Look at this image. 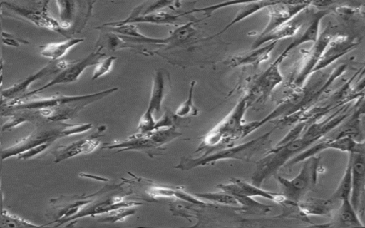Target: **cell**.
I'll return each instance as SVG.
<instances>
[{
    "label": "cell",
    "instance_id": "9a60e30c",
    "mask_svg": "<svg viewBox=\"0 0 365 228\" xmlns=\"http://www.w3.org/2000/svg\"><path fill=\"white\" fill-rule=\"evenodd\" d=\"M358 43L346 36L332 38L328 43L312 73L323 69L337 58L352 50Z\"/></svg>",
    "mask_w": 365,
    "mask_h": 228
},
{
    "label": "cell",
    "instance_id": "4fadbf2b",
    "mask_svg": "<svg viewBox=\"0 0 365 228\" xmlns=\"http://www.w3.org/2000/svg\"><path fill=\"white\" fill-rule=\"evenodd\" d=\"M105 128V126H101L95 133L88 137L66 145L58 146L53 152L54 162L59 163L78 155L88 154L95 150L100 145L99 137Z\"/></svg>",
    "mask_w": 365,
    "mask_h": 228
},
{
    "label": "cell",
    "instance_id": "4316f807",
    "mask_svg": "<svg viewBox=\"0 0 365 228\" xmlns=\"http://www.w3.org/2000/svg\"><path fill=\"white\" fill-rule=\"evenodd\" d=\"M334 202L330 200L309 199L301 202L299 208L302 212L310 214H325L329 212Z\"/></svg>",
    "mask_w": 365,
    "mask_h": 228
},
{
    "label": "cell",
    "instance_id": "d4e9b609",
    "mask_svg": "<svg viewBox=\"0 0 365 228\" xmlns=\"http://www.w3.org/2000/svg\"><path fill=\"white\" fill-rule=\"evenodd\" d=\"M351 160L352 153H349V160L343 177L330 200L334 203L349 198L351 190Z\"/></svg>",
    "mask_w": 365,
    "mask_h": 228
},
{
    "label": "cell",
    "instance_id": "f1b7e54d",
    "mask_svg": "<svg viewBox=\"0 0 365 228\" xmlns=\"http://www.w3.org/2000/svg\"><path fill=\"white\" fill-rule=\"evenodd\" d=\"M202 198L217 202L218 204L239 207V204L235 197L222 190L218 192H209L199 195Z\"/></svg>",
    "mask_w": 365,
    "mask_h": 228
},
{
    "label": "cell",
    "instance_id": "2e32d148",
    "mask_svg": "<svg viewBox=\"0 0 365 228\" xmlns=\"http://www.w3.org/2000/svg\"><path fill=\"white\" fill-rule=\"evenodd\" d=\"M284 58V56L280 54L257 79L253 92L259 95V99H266L273 89L282 81L279 65Z\"/></svg>",
    "mask_w": 365,
    "mask_h": 228
},
{
    "label": "cell",
    "instance_id": "e0dca14e",
    "mask_svg": "<svg viewBox=\"0 0 365 228\" xmlns=\"http://www.w3.org/2000/svg\"><path fill=\"white\" fill-rule=\"evenodd\" d=\"M297 16L269 33L264 36H258L252 45V50L256 49L267 43L278 42L279 40L296 35L302 24V20L299 17L297 18Z\"/></svg>",
    "mask_w": 365,
    "mask_h": 228
},
{
    "label": "cell",
    "instance_id": "d6986e66",
    "mask_svg": "<svg viewBox=\"0 0 365 228\" xmlns=\"http://www.w3.org/2000/svg\"><path fill=\"white\" fill-rule=\"evenodd\" d=\"M180 15H174L166 11L158 10L145 15L129 16L124 20L104 24L103 26L112 27L125 24L149 23L157 24H175Z\"/></svg>",
    "mask_w": 365,
    "mask_h": 228
},
{
    "label": "cell",
    "instance_id": "484cf974",
    "mask_svg": "<svg viewBox=\"0 0 365 228\" xmlns=\"http://www.w3.org/2000/svg\"><path fill=\"white\" fill-rule=\"evenodd\" d=\"M239 204V210L245 211V212L264 215L272 211V207L258 201L255 200L251 197L245 195H235L234 196Z\"/></svg>",
    "mask_w": 365,
    "mask_h": 228
},
{
    "label": "cell",
    "instance_id": "ffe728a7",
    "mask_svg": "<svg viewBox=\"0 0 365 228\" xmlns=\"http://www.w3.org/2000/svg\"><path fill=\"white\" fill-rule=\"evenodd\" d=\"M327 14V10H322L315 13L312 20L310 21L309 26L304 30L302 34L299 36L292 42H291L281 54L287 56L291 51L295 48H297L302 44H304L309 42H312L314 43H316L320 35L319 26L321 21Z\"/></svg>",
    "mask_w": 365,
    "mask_h": 228
},
{
    "label": "cell",
    "instance_id": "8fae6325",
    "mask_svg": "<svg viewBox=\"0 0 365 228\" xmlns=\"http://www.w3.org/2000/svg\"><path fill=\"white\" fill-rule=\"evenodd\" d=\"M68 62L65 61H50L46 66L35 73L19 81L11 86L1 90L3 100L16 99L22 97L28 92L29 87L36 81L53 73H58L64 68Z\"/></svg>",
    "mask_w": 365,
    "mask_h": 228
},
{
    "label": "cell",
    "instance_id": "e575fe53",
    "mask_svg": "<svg viewBox=\"0 0 365 228\" xmlns=\"http://www.w3.org/2000/svg\"><path fill=\"white\" fill-rule=\"evenodd\" d=\"M244 2L245 1H225V2L220 3V4H216V5H212V6H209V7L195 9L193 11H204L205 14H206L207 16H209L212 12H214L215 11H216V10H217L219 9H221V8H223V7H226V6H232V5H237V4L240 5V4H243Z\"/></svg>",
    "mask_w": 365,
    "mask_h": 228
},
{
    "label": "cell",
    "instance_id": "9c48e42d",
    "mask_svg": "<svg viewBox=\"0 0 365 228\" xmlns=\"http://www.w3.org/2000/svg\"><path fill=\"white\" fill-rule=\"evenodd\" d=\"M169 80V75L163 68L155 71L148 106L139 121L138 128L140 133H144L155 129L156 121L153 118V114L160 110L163 98L170 86Z\"/></svg>",
    "mask_w": 365,
    "mask_h": 228
},
{
    "label": "cell",
    "instance_id": "6da1fadb",
    "mask_svg": "<svg viewBox=\"0 0 365 228\" xmlns=\"http://www.w3.org/2000/svg\"><path fill=\"white\" fill-rule=\"evenodd\" d=\"M93 128L91 123L69 124L65 122L42 123L29 135L16 141L13 145L3 149L2 159L6 160L11 157H16L21 152L37 145L45 143L53 144L56 140L85 133Z\"/></svg>",
    "mask_w": 365,
    "mask_h": 228
},
{
    "label": "cell",
    "instance_id": "1f68e13d",
    "mask_svg": "<svg viewBox=\"0 0 365 228\" xmlns=\"http://www.w3.org/2000/svg\"><path fill=\"white\" fill-rule=\"evenodd\" d=\"M116 58L115 56H108L101 59L96 66L93 72L92 80H96L105 74L108 73L113 65Z\"/></svg>",
    "mask_w": 365,
    "mask_h": 228
},
{
    "label": "cell",
    "instance_id": "7c38bea8",
    "mask_svg": "<svg viewBox=\"0 0 365 228\" xmlns=\"http://www.w3.org/2000/svg\"><path fill=\"white\" fill-rule=\"evenodd\" d=\"M364 153H352L351 190L349 200L359 215L364 211L365 187Z\"/></svg>",
    "mask_w": 365,
    "mask_h": 228
},
{
    "label": "cell",
    "instance_id": "52a82bcc",
    "mask_svg": "<svg viewBox=\"0 0 365 228\" xmlns=\"http://www.w3.org/2000/svg\"><path fill=\"white\" fill-rule=\"evenodd\" d=\"M319 157H310L305 160L298 175L289 180L277 177L282 189V195L289 201L298 203L317 180Z\"/></svg>",
    "mask_w": 365,
    "mask_h": 228
},
{
    "label": "cell",
    "instance_id": "44dd1931",
    "mask_svg": "<svg viewBox=\"0 0 365 228\" xmlns=\"http://www.w3.org/2000/svg\"><path fill=\"white\" fill-rule=\"evenodd\" d=\"M83 41V38H71L64 41L49 43L40 46V55L49 58L52 61H59L71 48Z\"/></svg>",
    "mask_w": 365,
    "mask_h": 228
},
{
    "label": "cell",
    "instance_id": "d6a6232c",
    "mask_svg": "<svg viewBox=\"0 0 365 228\" xmlns=\"http://www.w3.org/2000/svg\"><path fill=\"white\" fill-rule=\"evenodd\" d=\"M51 144L45 143L40 145H37L33 147H31L20 154H19L16 157L18 160H26L29 159H32L33 157L38 155L39 154L43 153L46 151Z\"/></svg>",
    "mask_w": 365,
    "mask_h": 228
},
{
    "label": "cell",
    "instance_id": "603a6c76",
    "mask_svg": "<svg viewBox=\"0 0 365 228\" xmlns=\"http://www.w3.org/2000/svg\"><path fill=\"white\" fill-rule=\"evenodd\" d=\"M274 3L275 1H245L240 5L241 6L235 18L222 31L212 37L224 33L234 24L244 20L262 9L269 7Z\"/></svg>",
    "mask_w": 365,
    "mask_h": 228
},
{
    "label": "cell",
    "instance_id": "8992f818",
    "mask_svg": "<svg viewBox=\"0 0 365 228\" xmlns=\"http://www.w3.org/2000/svg\"><path fill=\"white\" fill-rule=\"evenodd\" d=\"M181 135L172 126L166 128L153 130L145 133H139L128 137L123 141L113 142L105 145L103 148L120 149L118 152L125 150H138L150 153L155 149H160L163 145Z\"/></svg>",
    "mask_w": 365,
    "mask_h": 228
},
{
    "label": "cell",
    "instance_id": "5bb4252c",
    "mask_svg": "<svg viewBox=\"0 0 365 228\" xmlns=\"http://www.w3.org/2000/svg\"><path fill=\"white\" fill-rule=\"evenodd\" d=\"M228 184H220L217 187L233 196L245 195L248 197H261L274 201L278 204H287V200L282 194L267 191L252 183L245 182L237 178L230 179Z\"/></svg>",
    "mask_w": 365,
    "mask_h": 228
},
{
    "label": "cell",
    "instance_id": "3957f363",
    "mask_svg": "<svg viewBox=\"0 0 365 228\" xmlns=\"http://www.w3.org/2000/svg\"><path fill=\"white\" fill-rule=\"evenodd\" d=\"M314 142L303 135L292 141L276 146L269 151L267 155L258 163L252 176V184L260 187L262 183L273 175L279 169L288 162L294 155Z\"/></svg>",
    "mask_w": 365,
    "mask_h": 228
},
{
    "label": "cell",
    "instance_id": "4dcf8cb0",
    "mask_svg": "<svg viewBox=\"0 0 365 228\" xmlns=\"http://www.w3.org/2000/svg\"><path fill=\"white\" fill-rule=\"evenodd\" d=\"M192 25L193 22L190 21L175 30L171 36L168 38L169 43L184 41L190 37L195 32Z\"/></svg>",
    "mask_w": 365,
    "mask_h": 228
},
{
    "label": "cell",
    "instance_id": "83f0119b",
    "mask_svg": "<svg viewBox=\"0 0 365 228\" xmlns=\"http://www.w3.org/2000/svg\"><path fill=\"white\" fill-rule=\"evenodd\" d=\"M0 227H41L29 222L19 216L12 214L6 209H2L0 214Z\"/></svg>",
    "mask_w": 365,
    "mask_h": 228
},
{
    "label": "cell",
    "instance_id": "5b68a950",
    "mask_svg": "<svg viewBox=\"0 0 365 228\" xmlns=\"http://www.w3.org/2000/svg\"><path fill=\"white\" fill-rule=\"evenodd\" d=\"M250 95L243 97L232 113L219 125L205 136L197 151L205 147H212L230 139L242 138L244 125L242 117L250 103Z\"/></svg>",
    "mask_w": 365,
    "mask_h": 228
},
{
    "label": "cell",
    "instance_id": "7402d4cb",
    "mask_svg": "<svg viewBox=\"0 0 365 228\" xmlns=\"http://www.w3.org/2000/svg\"><path fill=\"white\" fill-rule=\"evenodd\" d=\"M341 204L337 214L336 226L339 227H364L359 215L353 207L349 198L341 201Z\"/></svg>",
    "mask_w": 365,
    "mask_h": 228
},
{
    "label": "cell",
    "instance_id": "ba28073f",
    "mask_svg": "<svg viewBox=\"0 0 365 228\" xmlns=\"http://www.w3.org/2000/svg\"><path fill=\"white\" fill-rule=\"evenodd\" d=\"M102 49L103 48L99 46L96 50L92 51L83 58L68 63L67 66L56 73V76L51 81L34 90L28 91L21 98L34 96L53 86L70 83L78 81L81 75L88 67L96 65L103 59L105 53L101 52Z\"/></svg>",
    "mask_w": 365,
    "mask_h": 228
},
{
    "label": "cell",
    "instance_id": "cb8c5ba5",
    "mask_svg": "<svg viewBox=\"0 0 365 228\" xmlns=\"http://www.w3.org/2000/svg\"><path fill=\"white\" fill-rule=\"evenodd\" d=\"M55 3L58 9L61 25L64 29L69 31L80 9L77 5L78 1H56Z\"/></svg>",
    "mask_w": 365,
    "mask_h": 228
},
{
    "label": "cell",
    "instance_id": "8d00e7d4",
    "mask_svg": "<svg viewBox=\"0 0 365 228\" xmlns=\"http://www.w3.org/2000/svg\"><path fill=\"white\" fill-rule=\"evenodd\" d=\"M2 162H3V159H2V151H1V152H0V214L3 209V206H2L3 196H2V192H1V176Z\"/></svg>",
    "mask_w": 365,
    "mask_h": 228
},
{
    "label": "cell",
    "instance_id": "30bf717a",
    "mask_svg": "<svg viewBox=\"0 0 365 228\" xmlns=\"http://www.w3.org/2000/svg\"><path fill=\"white\" fill-rule=\"evenodd\" d=\"M312 1H276L267 9L269 19L267 25L259 36H264L281 25L288 22L305 10Z\"/></svg>",
    "mask_w": 365,
    "mask_h": 228
},
{
    "label": "cell",
    "instance_id": "d590c367",
    "mask_svg": "<svg viewBox=\"0 0 365 228\" xmlns=\"http://www.w3.org/2000/svg\"><path fill=\"white\" fill-rule=\"evenodd\" d=\"M105 40L106 41V46L110 50H115L123 46L122 39L119 38L115 33L106 37Z\"/></svg>",
    "mask_w": 365,
    "mask_h": 228
},
{
    "label": "cell",
    "instance_id": "ac0fdd59",
    "mask_svg": "<svg viewBox=\"0 0 365 228\" xmlns=\"http://www.w3.org/2000/svg\"><path fill=\"white\" fill-rule=\"evenodd\" d=\"M277 42H271L264 46H260L246 53L232 56L228 58L225 63L230 67L252 65L258 67L262 62L269 59L272 50Z\"/></svg>",
    "mask_w": 365,
    "mask_h": 228
},
{
    "label": "cell",
    "instance_id": "f546056e",
    "mask_svg": "<svg viewBox=\"0 0 365 228\" xmlns=\"http://www.w3.org/2000/svg\"><path fill=\"white\" fill-rule=\"evenodd\" d=\"M195 81H193L190 84L187 99L183 102L177 109L175 115L178 117H185L188 115H196L197 113V108L194 106L192 103L193 89L195 87Z\"/></svg>",
    "mask_w": 365,
    "mask_h": 228
},
{
    "label": "cell",
    "instance_id": "7a4b0ae2",
    "mask_svg": "<svg viewBox=\"0 0 365 228\" xmlns=\"http://www.w3.org/2000/svg\"><path fill=\"white\" fill-rule=\"evenodd\" d=\"M272 133V130H270L259 136L257 138L243 144L222 148L215 152H208L198 158L182 159L176 167L187 170L221 160H250L259 152L267 149V147L270 144V135Z\"/></svg>",
    "mask_w": 365,
    "mask_h": 228
},
{
    "label": "cell",
    "instance_id": "277c9868",
    "mask_svg": "<svg viewBox=\"0 0 365 228\" xmlns=\"http://www.w3.org/2000/svg\"><path fill=\"white\" fill-rule=\"evenodd\" d=\"M48 3L47 1H2L0 5L38 27L58 33L67 39L71 38V32L64 29L60 21L51 15Z\"/></svg>",
    "mask_w": 365,
    "mask_h": 228
},
{
    "label": "cell",
    "instance_id": "836d02e7",
    "mask_svg": "<svg viewBox=\"0 0 365 228\" xmlns=\"http://www.w3.org/2000/svg\"><path fill=\"white\" fill-rule=\"evenodd\" d=\"M2 43L4 45L16 48L19 47L20 44H30L29 41L5 31L2 32Z\"/></svg>",
    "mask_w": 365,
    "mask_h": 228
}]
</instances>
